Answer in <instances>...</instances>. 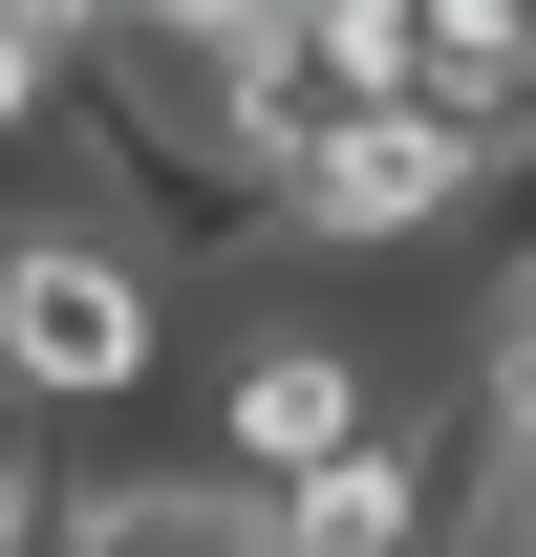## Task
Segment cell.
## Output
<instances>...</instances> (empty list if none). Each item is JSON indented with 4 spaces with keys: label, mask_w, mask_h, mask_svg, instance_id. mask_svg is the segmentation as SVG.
I'll return each mask as SVG.
<instances>
[{
    "label": "cell",
    "mask_w": 536,
    "mask_h": 557,
    "mask_svg": "<svg viewBox=\"0 0 536 557\" xmlns=\"http://www.w3.org/2000/svg\"><path fill=\"white\" fill-rule=\"evenodd\" d=\"M65 86L108 108V172H130V214L108 236H172V258H236V236H279V172L258 129H236V86H215V22H65Z\"/></svg>",
    "instance_id": "cell-1"
},
{
    "label": "cell",
    "mask_w": 536,
    "mask_h": 557,
    "mask_svg": "<svg viewBox=\"0 0 536 557\" xmlns=\"http://www.w3.org/2000/svg\"><path fill=\"white\" fill-rule=\"evenodd\" d=\"M172 386V258H130L108 214H0V408H150Z\"/></svg>",
    "instance_id": "cell-2"
},
{
    "label": "cell",
    "mask_w": 536,
    "mask_h": 557,
    "mask_svg": "<svg viewBox=\"0 0 536 557\" xmlns=\"http://www.w3.org/2000/svg\"><path fill=\"white\" fill-rule=\"evenodd\" d=\"M451 472H472V408H407L387 386L365 450H322L279 493V557H451Z\"/></svg>",
    "instance_id": "cell-5"
},
{
    "label": "cell",
    "mask_w": 536,
    "mask_h": 557,
    "mask_svg": "<svg viewBox=\"0 0 536 557\" xmlns=\"http://www.w3.org/2000/svg\"><path fill=\"white\" fill-rule=\"evenodd\" d=\"M451 214H494V172H472L429 108H365V129H322L279 172V236H322V258H407V236H451Z\"/></svg>",
    "instance_id": "cell-3"
},
{
    "label": "cell",
    "mask_w": 536,
    "mask_h": 557,
    "mask_svg": "<svg viewBox=\"0 0 536 557\" xmlns=\"http://www.w3.org/2000/svg\"><path fill=\"white\" fill-rule=\"evenodd\" d=\"M365 429H387V364L322 344V322H258V344H236V386H215V472L279 515V493L322 472V450H365Z\"/></svg>",
    "instance_id": "cell-4"
},
{
    "label": "cell",
    "mask_w": 536,
    "mask_h": 557,
    "mask_svg": "<svg viewBox=\"0 0 536 557\" xmlns=\"http://www.w3.org/2000/svg\"><path fill=\"white\" fill-rule=\"evenodd\" d=\"M472 429L536 472V214L494 236V278H472Z\"/></svg>",
    "instance_id": "cell-8"
},
{
    "label": "cell",
    "mask_w": 536,
    "mask_h": 557,
    "mask_svg": "<svg viewBox=\"0 0 536 557\" xmlns=\"http://www.w3.org/2000/svg\"><path fill=\"white\" fill-rule=\"evenodd\" d=\"M44 108H65V22H0V150L44 129Z\"/></svg>",
    "instance_id": "cell-9"
},
{
    "label": "cell",
    "mask_w": 536,
    "mask_h": 557,
    "mask_svg": "<svg viewBox=\"0 0 536 557\" xmlns=\"http://www.w3.org/2000/svg\"><path fill=\"white\" fill-rule=\"evenodd\" d=\"M215 86H236L258 172H301L322 129H365V108H387V44H365V22H258V0H236V22H215Z\"/></svg>",
    "instance_id": "cell-6"
},
{
    "label": "cell",
    "mask_w": 536,
    "mask_h": 557,
    "mask_svg": "<svg viewBox=\"0 0 536 557\" xmlns=\"http://www.w3.org/2000/svg\"><path fill=\"white\" fill-rule=\"evenodd\" d=\"M65 557H279V515L215 450H172V472H108V493H65Z\"/></svg>",
    "instance_id": "cell-7"
}]
</instances>
